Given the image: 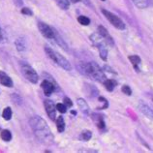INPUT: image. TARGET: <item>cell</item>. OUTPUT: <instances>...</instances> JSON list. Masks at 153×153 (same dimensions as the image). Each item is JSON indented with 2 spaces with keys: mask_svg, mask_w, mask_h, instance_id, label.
Segmentation results:
<instances>
[{
  "mask_svg": "<svg viewBox=\"0 0 153 153\" xmlns=\"http://www.w3.org/2000/svg\"><path fill=\"white\" fill-rule=\"evenodd\" d=\"M45 51H46L47 55L49 56L52 61L57 64L58 66L63 68V69L66 70V71H71L72 70V66H71L70 62L68 61V60L64 57V56H62L60 53H58L57 51H53L51 48L48 47V46L45 47Z\"/></svg>",
  "mask_w": 153,
  "mask_h": 153,
  "instance_id": "3",
  "label": "cell"
},
{
  "mask_svg": "<svg viewBox=\"0 0 153 153\" xmlns=\"http://www.w3.org/2000/svg\"><path fill=\"white\" fill-rule=\"evenodd\" d=\"M44 106H45L46 111L48 115H49V117L51 120H54L56 117V111H57L56 110V105L51 100H45L44 101Z\"/></svg>",
  "mask_w": 153,
  "mask_h": 153,
  "instance_id": "7",
  "label": "cell"
},
{
  "mask_svg": "<svg viewBox=\"0 0 153 153\" xmlns=\"http://www.w3.org/2000/svg\"><path fill=\"white\" fill-rule=\"evenodd\" d=\"M21 71L23 76L32 83H37L39 80V76L37 72L26 62H21Z\"/></svg>",
  "mask_w": 153,
  "mask_h": 153,
  "instance_id": "4",
  "label": "cell"
},
{
  "mask_svg": "<svg viewBox=\"0 0 153 153\" xmlns=\"http://www.w3.org/2000/svg\"><path fill=\"white\" fill-rule=\"evenodd\" d=\"M79 70L82 74L85 75L87 76L94 79L99 82H103L107 79L106 76H105L104 72L101 70L97 64L95 62H89V63H82L79 65Z\"/></svg>",
  "mask_w": 153,
  "mask_h": 153,
  "instance_id": "2",
  "label": "cell"
},
{
  "mask_svg": "<svg viewBox=\"0 0 153 153\" xmlns=\"http://www.w3.org/2000/svg\"><path fill=\"white\" fill-rule=\"evenodd\" d=\"M56 110H57L60 114H65L67 111V107L65 106V104H56Z\"/></svg>",
  "mask_w": 153,
  "mask_h": 153,
  "instance_id": "26",
  "label": "cell"
},
{
  "mask_svg": "<svg viewBox=\"0 0 153 153\" xmlns=\"http://www.w3.org/2000/svg\"><path fill=\"white\" fill-rule=\"evenodd\" d=\"M78 22L82 25H88L90 23V19L87 17H84V16H79V17L78 18Z\"/></svg>",
  "mask_w": 153,
  "mask_h": 153,
  "instance_id": "24",
  "label": "cell"
},
{
  "mask_svg": "<svg viewBox=\"0 0 153 153\" xmlns=\"http://www.w3.org/2000/svg\"><path fill=\"white\" fill-rule=\"evenodd\" d=\"M70 1H71L72 3H76V2H79L80 0H70Z\"/></svg>",
  "mask_w": 153,
  "mask_h": 153,
  "instance_id": "31",
  "label": "cell"
},
{
  "mask_svg": "<svg viewBox=\"0 0 153 153\" xmlns=\"http://www.w3.org/2000/svg\"><path fill=\"white\" fill-rule=\"evenodd\" d=\"M98 50H99V52H100V56H101V58L104 60V61H106L107 58H108V50H107L106 46H104V47L99 48Z\"/></svg>",
  "mask_w": 153,
  "mask_h": 153,
  "instance_id": "22",
  "label": "cell"
},
{
  "mask_svg": "<svg viewBox=\"0 0 153 153\" xmlns=\"http://www.w3.org/2000/svg\"><path fill=\"white\" fill-rule=\"evenodd\" d=\"M129 60H130L131 63L134 65V67L136 68V69L138 70L137 66L140 63V58L139 57V56L138 55H131V56H129Z\"/></svg>",
  "mask_w": 153,
  "mask_h": 153,
  "instance_id": "21",
  "label": "cell"
},
{
  "mask_svg": "<svg viewBox=\"0 0 153 153\" xmlns=\"http://www.w3.org/2000/svg\"><path fill=\"white\" fill-rule=\"evenodd\" d=\"M102 1H105V0H102Z\"/></svg>",
  "mask_w": 153,
  "mask_h": 153,
  "instance_id": "32",
  "label": "cell"
},
{
  "mask_svg": "<svg viewBox=\"0 0 153 153\" xmlns=\"http://www.w3.org/2000/svg\"><path fill=\"white\" fill-rule=\"evenodd\" d=\"M12 114H13V111H12V108L10 107H7L4 108V111L2 112V117L5 120H10L12 118Z\"/></svg>",
  "mask_w": 153,
  "mask_h": 153,
  "instance_id": "19",
  "label": "cell"
},
{
  "mask_svg": "<svg viewBox=\"0 0 153 153\" xmlns=\"http://www.w3.org/2000/svg\"><path fill=\"white\" fill-rule=\"evenodd\" d=\"M98 33L103 37V39L105 40L106 44H108V45H110V46H114V40H112V37L108 33L107 29L104 26H102V25L98 26Z\"/></svg>",
  "mask_w": 153,
  "mask_h": 153,
  "instance_id": "9",
  "label": "cell"
},
{
  "mask_svg": "<svg viewBox=\"0 0 153 153\" xmlns=\"http://www.w3.org/2000/svg\"><path fill=\"white\" fill-rule=\"evenodd\" d=\"M29 124L34 135L40 142L45 144H51L53 143V135H52L48 123L41 116H32L29 120Z\"/></svg>",
  "mask_w": 153,
  "mask_h": 153,
  "instance_id": "1",
  "label": "cell"
},
{
  "mask_svg": "<svg viewBox=\"0 0 153 153\" xmlns=\"http://www.w3.org/2000/svg\"><path fill=\"white\" fill-rule=\"evenodd\" d=\"M38 28L41 34L47 39L53 40L54 39V30L53 28H51L49 25H47L45 22H38Z\"/></svg>",
  "mask_w": 153,
  "mask_h": 153,
  "instance_id": "6",
  "label": "cell"
},
{
  "mask_svg": "<svg viewBox=\"0 0 153 153\" xmlns=\"http://www.w3.org/2000/svg\"><path fill=\"white\" fill-rule=\"evenodd\" d=\"M76 104H78L79 110L82 111L83 114H89V106H88L87 103L84 101V99L79 98L78 100H76Z\"/></svg>",
  "mask_w": 153,
  "mask_h": 153,
  "instance_id": "12",
  "label": "cell"
},
{
  "mask_svg": "<svg viewBox=\"0 0 153 153\" xmlns=\"http://www.w3.org/2000/svg\"><path fill=\"white\" fill-rule=\"evenodd\" d=\"M21 12H22V14L26 15V16H32V15H33V13H32V11L29 9V8H26V7L22 8V9L21 10Z\"/></svg>",
  "mask_w": 153,
  "mask_h": 153,
  "instance_id": "27",
  "label": "cell"
},
{
  "mask_svg": "<svg viewBox=\"0 0 153 153\" xmlns=\"http://www.w3.org/2000/svg\"><path fill=\"white\" fill-rule=\"evenodd\" d=\"M56 4L58 5L59 8H61L63 10H68L70 7V3L69 0H55Z\"/></svg>",
  "mask_w": 153,
  "mask_h": 153,
  "instance_id": "20",
  "label": "cell"
},
{
  "mask_svg": "<svg viewBox=\"0 0 153 153\" xmlns=\"http://www.w3.org/2000/svg\"><path fill=\"white\" fill-rule=\"evenodd\" d=\"M122 91H123V93H124V94H126V95H128V96H130V95L132 94L131 88L129 87L128 85H124V86L122 87Z\"/></svg>",
  "mask_w": 153,
  "mask_h": 153,
  "instance_id": "28",
  "label": "cell"
},
{
  "mask_svg": "<svg viewBox=\"0 0 153 153\" xmlns=\"http://www.w3.org/2000/svg\"><path fill=\"white\" fill-rule=\"evenodd\" d=\"M133 2L135 3V5L137 7L142 8V9H143V8H146L147 6V1H146V0H133Z\"/></svg>",
  "mask_w": 153,
  "mask_h": 153,
  "instance_id": "25",
  "label": "cell"
},
{
  "mask_svg": "<svg viewBox=\"0 0 153 153\" xmlns=\"http://www.w3.org/2000/svg\"><path fill=\"white\" fill-rule=\"evenodd\" d=\"M0 83L7 87H13L14 85L12 79L3 71H0Z\"/></svg>",
  "mask_w": 153,
  "mask_h": 153,
  "instance_id": "10",
  "label": "cell"
},
{
  "mask_svg": "<svg viewBox=\"0 0 153 153\" xmlns=\"http://www.w3.org/2000/svg\"><path fill=\"white\" fill-rule=\"evenodd\" d=\"M63 102H64V104H65L66 107H72V106H73V103H72L71 99H69L68 97H64Z\"/></svg>",
  "mask_w": 153,
  "mask_h": 153,
  "instance_id": "29",
  "label": "cell"
},
{
  "mask_svg": "<svg viewBox=\"0 0 153 153\" xmlns=\"http://www.w3.org/2000/svg\"><path fill=\"white\" fill-rule=\"evenodd\" d=\"M92 118H93L94 120V122L96 123V125H97L98 128L100 129H103L105 128V122H104V118L102 117L101 115H99V114H92Z\"/></svg>",
  "mask_w": 153,
  "mask_h": 153,
  "instance_id": "15",
  "label": "cell"
},
{
  "mask_svg": "<svg viewBox=\"0 0 153 153\" xmlns=\"http://www.w3.org/2000/svg\"><path fill=\"white\" fill-rule=\"evenodd\" d=\"M92 137V133L89 131V130H84L82 132V135H80V138H82V140H85V142H87V140H89L91 139Z\"/></svg>",
  "mask_w": 153,
  "mask_h": 153,
  "instance_id": "23",
  "label": "cell"
},
{
  "mask_svg": "<svg viewBox=\"0 0 153 153\" xmlns=\"http://www.w3.org/2000/svg\"><path fill=\"white\" fill-rule=\"evenodd\" d=\"M15 45H16V47H17V50L19 52H22L26 50V42L23 38H18L17 40H16Z\"/></svg>",
  "mask_w": 153,
  "mask_h": 153,
  "instance_id": "13",
  "label": "cell"
},
{
  "mask_svg": "<svg viewBox=\"0 0 153 153\" xmlns=\"http://www.w3.org/2000/svg\"><path fill=\"white\" fill-rule=\"evenodd\" d=\"M102 13L105 15V17L107 18L108 21L115 28H117V29H120V30L125 29V25H124V22L120 19V18L117 17V16H115L114 14H112L110 11H107V10H102Z\"/></svg>",
  "mask_w": 153,
  "mask_h": 153,
  "instance_id": "5",
  "label": "cell"
},
{
  "mask_svg": "<svg viewBox=\"0 0 153 153\" xmlns=\"http://www.w3.org/2000/svg\"><path fill=\"white\" fill-rule=\"evenodd\" d=\"M139 108H140V111L143 112V114L144 115H146L147 117H149L151 119H153V111L151 110V108L147 106L146 104H144L143 101L140 102L139 104Z\"/></svg>",
  "mask_w": 153,
  "mask_h": 153,
  "instance_id": "11",
  "label": "cell"
},
{
  "mask_svg": "<svg viewBox=\"0 0 153 153\" xmlns=\"http://www.w3.org/2000/svg\"><path fill=\"white\" fill-rule=\"evenodd\" d=\"M3 31H2V29H1V28H0V42H1L2 41V40H3Z\"/></svg>",
  "mask_w": 153,
  "mask_h": 153,
  "instance_id": "30",
  "label": "cell"
},
{
  "mask_svg": "<svg viewBox=\"0 0 153 153\" xmlns=\"http://www.w3.org/2000/svg\"><path fill=\"white\" fill-rule=\"evenodd\" d=\"M56 127H57V131L59 133H62L65 129V121H64V118L59 116L56 119Z\"/></svg>",
  "mask_w": 153,
  "mask_h": 153,
  "instance_id": "17",
  "label": "cell"
},
{
  "mask_svg": "<svg viewBox=\"0 0 153 153\" xmlns=\"http://www.w3.org/2000/svg\"><path fill=\"white\" fill-rule=\"evenodd\" d=\"M0 137L4 142H10L12 140V134L9 130H2L0 133Z\"/></svg>",
  "mask_w": 153,
  "mask_h": 153,
  "instance_id": "18",
  "label": "cell"
},
{
  "mask_svg": "<svg viewBox=\"0 0 153 153\" xmlns=\"http://www.w3.org/2000/svg\"><path fill=\"white\" fill-rule=\"evenodd\" d=\"M41 87L44 91V93L47 96H50L51 95L53 92L58 88V85H56L53 82H51V80H48V79H44L42 83H41Z\"/></svg>",
  "mask_w": 153,
  "mask_h": 153,
  "instance_id": "8",
  "label": "cell"
},
{
  "mask_svg": "<svg viewBox=\"0 0 153 153\" xmlns=\"http://www.w3.org/2000/svg\"><path fill=\"white\" fill-rule=\"evenodd\" d=\"M53 30H54V41L58 44V45L62 48L63 50H65V51H67V45H66V43L63 41V39L61 38V36H60L59 34H58V32L56 31L54 28H53Z\"/></svg>",
  "mask_w": 153,
  "mask_h": 153,
  "instance_id": "14",
  "label": "cell"
},
{
  "mask_svg": "<svg viewBox=\"0 0 153 153\" xmlns=\"http://www.w3.org/2000/svg\"><path fill=\"white\" fill-rule=\"evenodd\" d=\"M104 85H105V87H106V89L108 91H112L114 89L115 85H116V82L114 79H107L104 82Z\"/></svg>",
  "mask_w": 153,
  "mask_h": 153,
  "instance_id": "16",
  "label": "cell"
}]
</instances>
